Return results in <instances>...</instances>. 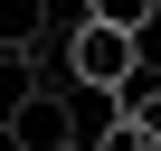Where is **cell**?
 <instances>
[{
  "label": "cell",
  "instance_id": "1",
  "mask_svg": "<svg viewBox=\"0 0 161 151\" xmlns=\"http://www.w3.org/2000/svg\"><path fill=\"white\" fill-rule=\"evenodd\" d=\"M57 57H66V85H86V95H114V104H123L142 76H152V66H142V38H133V29H104V19H76Z\"/></svg>",
  "mask_w": 161,
  "mask_h": 151
},
{
  "label": "cell",
  "instance_id": "4",
  "mask_svg": "<svg viewBox=\"0 0 161 151\" xmlns=\"http://www.w3.org/2000/svg\"><path fill=\"white\" fill-rule=\"evenodd\" d=\"M38 95V76H29V57H0V132L19 123V104Z\"/></svg>",
  "mask_w": 161,
  "mask_h": 151
},
{
  "label": "cell",
  "instance_id": "7",
  "mask_svg": "<svg viewBox=\"0 0 161 151\" xmlns=\"http://www.w3.org/2000/svg\"><path fill=\"white\" fill-rule=\"evenodd\" d=\"M123 113H133V123H142V132L161 142V66H152V76H142V85L123 95Z\"/></svg>",
  "mask_w": 161,
  "mask_h": 151
},
{
  "label": "cell",
  "instance_id": "6",
  "mask_svg": "<svg viewBox=\"0 0 161 151\" xmlns=\"http://www.w3.org/2000/svg\"><path fill=\"white\" fill-rule=\"evenodd\" d=\"M86 151H161V142H152V132H142L133 113H114L104 132H86Z\"/></svg>",
  "mask_w": 161,
  "mask_h": 151
},
{
  "label": "cell",
  "instance_id": "5",
  "mask_svg": "<svg viewBox=\"0 0 161 151\" xmlns=\"http://www.w3.org/2000/svg\"><path fill=\"white\" fill-rule=\"evenodd\" d=\"M86 19H104V29H133V38H142V29L161 19V0H86Z\"/></svg>",
  "mask_w": 161,
  "mask_h": 151
},
{
  "label": "cell",
  "instance_id": "3",
  "mask_svg": "<svg viewBox=\"0 0 161 151\" xmlns=\"http://www.w3.org/2000/svg\"><path fill=\"white\" fill-rule=\"evenodd\" d=\"M47 47V0H0V57H38Z\"/></svg>",
  "mask_w": 161,
  "mask_h": 151
},
{
  "label": "cell",
  "instance_id": "2",
  "mask_svg": "<svg viewBox=\"0 0 161 151\" xmlns=\"http://www.w3.org/2000/svg\"><path fill=\"white\" fill-rule=\"evenodd\" d=\"M0 142H10V151H86V123H76V104H66L57 85H38Z\"/></svg>",
  "mask_w": 161,
  "mask_h": 151
}]
</instances>
